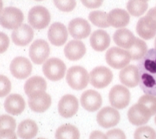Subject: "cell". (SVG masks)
<instances>
[{
    "label": "cell",
    "mask_w": 156,
    "mask_h": 139,
    "mask_svg": "<svg viewBox=\"0 0 156 139\" xmlns=\"http://www.w3.org/2000/svg\"><path fill=\"white\" fill-rule=\"evenodd\" d=\"M79 108L78 100L75 96L66 94L62 97L58 102V110L63 118H71L76 114Z\"/></svg>",
    "instance_id": "5bb4252c"
},
{
    "label": "cell",
    "mask_w": 156,
    "mask_h": 139,
    "mask_svg": "<svg viewBox=\"0 0 156 139\" xmlns=\"http://www.w3.org/2000/svg\"><path fill=\"white\" fill-rule=\"evenodd\" d=\"M16 129V120L10 115H0V130H3Z\"/></svg>",
    "instance_id": "e575fe53"
},
{
    "label": "cell",
    "mask_w": 156,
    "mask_h": 139,
    "mask_svg": "<svg viewBox=\"0 0 156 139\" xmlns=\"http://www.w3.org/2000/svg\"><path fill=\"white\" fill-rule=\"evenodd\" d=\"M134 139H156V131L151 126H140L135 130Z\"/></svg>",
    "instance_id": "1f68e13d"
},
{
    "label": "cell",
    "mask_w": 156,
    "mask_h": 139,
    "mask_svg": "<svg viewBox=\"0 0 156 139\" xmlns=\"http://www.w3.org/2000/svg\"><path fill=\"white\" fill-rule=\"evenodd\" d=\"M141 1H144V2H147V1H148V0H141Z\"/></svg>",
    "instance_id": "f6af8a7d"
},
{
    "label": "cell",
    "mask_w": 156,
    "mask_h": 139,
    "mask_svg": "<svg viewBox=\"0 0 156 139\" xmlns=\"http://www.w3.org/2000/svg\"><path fill=\"white\" fill-rule=\"evenodd\" d=\"M2 6H3V3H2V0H0V13L2 10Z\"/></svg>",
    "instance_id": "b9f144b4"
},
{
    "label": "cell",
    "mask_w": 156,
    "mask_h": 139,
    "mask_svg": "<svg viewBox=\"0 0 156 139\" xmlns=\"http://www.w3.org/2000/svg\"><path fill=\"white\" fill-rule=\"evenodd\" d=\"M28 21L33 29H44L51 22V14L47 8L42 6H33L29 12Z\"/></svg>",
    "instance_id": "8992f818"
},
{
    "label": "cell",
    "mask_w": 156,
    "mask_h": 139,
    "mask_svg": "<svg viewBox=\"0 0 156 139\" xmlns=\"http://www.w3.org/2000/svg\"><path fill=\"white\" fill-rule=\"evenodd\" d=\"M37 139H46V138H44V137H39V138Z\"/></svg>",
    "instance_id": "ee69618b"
},
{
    "label": "cell",
    "mask_w": 156,
    "mask_h": 139,
    "mask_svg": "<svg viewBox=\"0 0 156 139\" xmlns=\"http://www.w3.org/2000/svg\"><path fill=\"white\" fill-rule=\"evenodd\" d=\"M154 47H155L156 48V38H155V40H154Z\"/></svg>",
    "instance_id": "7bdbcfd3"
},
{
    "label": "cell",
    "mask_w": 156,
    "mask_h": 139,
    "mask_svg": "<svg viewBox=\"0 0 156 139\" xmlns=\"http://www.w3.org/2000/svg\"><path fill=\"white\" fill-rule=\"evenodd\" d=\"M82 4L88 9H95L102 6L103 0H80Z\"/></svg>",
    "instance_id": "f35d334b"
},
{
    "label": "cell",
    "mask_w": 156,
    "mask_h": 139,
    "mask_svg": "<svg viewBox=\"0 0 156 139\" xmlns=\"http://www.w3.org/2000/svg\"><path fill=\"white\" fill-rule=\"evenodd\" d=\"M140 87L145 94L156 96V48L148 50L137 64Z\"/></svg>",
    "instance_id": "6da1fadb"
},
{
    "label": "cell",
    "mask_w": 156,
    "mask_h": 139,
    "mask_svg": "<svg viewBox=\"0 0 156 139\" xmlns=\"http://www.w3.org/2000/svg\"><path fill=\"white\" fill-rule=\"evenodd\" d=\"M110 25L114 28H123L129 23L130 16L126 10L122 9H114L107 15Z\"/></svg>",
    "instance_id": "cb8c5ba5"
},
{
    "label": "cell",
    "mask_w": 156,
    "mask_h": 139,
    "mask_svg": "<svg viewBox=\"0 0 156 139\" xmlns=\"http://www.w3.org/2000/svg\"><path fill=\"white\" fill-rule=\"evenodd\" d=\"M47 82L40 76H33L26 81L24 86L25 93L28 97L39 92L46 91Z\"/></svg>",
    "instance_id": "4316f807"
},
{
    "label": "cell",
    "mask_w": 156,
    "mask_h": 139,
    "mask_svg": "<svg viewBox=\"0 0 156 139\" xmlns=\"http://www.w3.org/2000/svg\"><path fill=\"white\" fill-rule=\"evenodd\" d=\"M108 139H126V134L120 129H113L107 133Z\"/></svg>",
    "instance_id": "8d00e7d4"
},
{
    "label": "cell",
    "mask_w": 156,
    "mask_h": 139,
    "mask_svg": "<svg viewBox=\"0 0 156 139\" xmlns=\"http://www.w3.org/2000/svg\"><path fill=\"white\" fill-rule=\"evenodd\" d=\"M128 51L129 52L133 60H140L147 52V46L144 40L136 37L135 42Z\"/></svg>",
    "instance_id": "f1b7e54d"
},
{
    "label": "cell",
    "mask_w": 156,
    "mask_h": 139,
    "mask_svg": "<svg viewBox=\"0 0 156 139\" xmlns=\"http://www.w3.org/2000/svg\"><path fill=\"white\" fill-rule=\"evenodd\" d=\"M24 13L18 8L8 6L0 13V25L7 29H16L22 25Z\"/></svg>",
    "instance_id": "3957f363"
},
{
    "label": "cell",
    "mask_w": 156,
    "mask_h": 139,
    "mask_svg": "<svg viewBox=\"0 0 156 139\" xmlns=\"http://www.w3.org/2000/svg\"><path fill=\"white\" fill-rule=\"evenodd\" d=\"M126 8L131 15L134 17H140L147 11L148 8V4L147 3V2H144L141 0H129Z\"/></svg>",
    "instance_id": "f546056e"
},
{
    "label": "cell",
    "mask_w": 156,
    "mask_h": 139,
    "mask_svg": "<svg viewBox=\"0 0 156 139\" xmlns=\"http://www.w3.org/2000/svg\"><path fill=\"white\" fill-rule=\"evenodd\" d=\"M48 40L51 44L57 47L62 46L68 39V31L66 27L60 22L53 23L48 32Z\"/></svg>",
    "instance_id": "e0dca14e"
},
{
    "label": "cell",
    "mask_w": 156,
    "mask_h": 139,
    "mask_svg": "<svg viewBox=\"0 0 156 139\" xmlns=\"http://www.w3.org/2000/svg\"><path fill=\"white\" fill-rule=\"evenodd\" d=\"M36 1H43V0H36Z\"/></svg>",
    "instance_id": "7dc6e473"
},
{
    "label": "cell",
    "mask_w": 156,
    "mask_h": 139,
    "mask_svg": "<svg viewBox=\"0 0 156 139\" xmlns=\"http://www.w3.org/2000/svg\"><path fill=\"white\" fill-rule=\"evenodd\" d=\"M4 108L8 114L18 115L25 108V101L19 94H10L6 97L4 102Z\"/></svg>",
    "instance_id": "ffe728a7"
},
{
    "label": "cell",
    "mask_w": 156,
    "mask_h": 139,
    "mask_svg": "<svg viewBox=\"0 0 156 139\" xmlns=\"http://www.w3.org/2000/svg\"><path fill=\"white\" fill-rule=\"evenodd\" d=\"M136 32L141 38L151 40L156 35V20L149 13L141 17L136 24Z\"/></svg>",
    "instance_id": "4fadbf2b"
},
{
    "label": "cell",
    "mask_w": 156,
    "mask_h": 139,
    "mask_svg": "<svg viewBox=\"0 0 156 139\" xmlns=\"http://www.w3.org/2000/svg\"><path fill=\"white\" fill-rule=\"evenodd\" d=\"M90 44L96 52H103L111 44L110 35L105 30L98 29L92 32L90 37Z\"/></svg>",
    "instance_id": "603a6c76"
},
{
    "label": "cell",
    "mask_w": 156,
    "mask_h": 139,
    "mask_svg": "<svg viewBox=\"0 0 156 139\" xmlns=\"http://www.w3.org/2000/svg\"><path fill=\"white\" fill-rule=\"evenodd\" d=\"M54 3L59 10L62 12H71L76 7V0H54Z\"/></svg>",
    "instance_id": "836d02e7"
},
{
    "label": "cell",
    "mask_w": 156,
    "mask_h": 139,
    "mask_svg": "<svg viewBox=\"0 0 156 139\" xmlns=\"http://www.w3.org/2000/svg\"><path fill=\"white\" fill-rule=\"evenodd\" d=\"M0 139H17V134L12 130H0Z\"/></svg>",
    "instance_id": "ab89813d"
},
{
    "label": "cell",
    "mask_w": 156,
    "mask_h": 139,
    "mask_svg": "<svg viewBox=\"0 0 156 139\" xmlns=\"http://www.w3.org/2000/svg\"><path fill=\"white\" fill-rule=\"evenodd\" d=\"M11 75L17 79H25L29 77L33 71V66L29 59L25 57H16L10 65Z\"/></svg>",
    "instance_id": "8fae6325"
},
{
    "label": "cell",
    "mask_w": 156,
    "mask_h": 139,
    "mask_svg": "<svg viewBox=\"0 0 156 139\" xmlns=\"http://www.w3.org/2000/svg\"><path fill=\"white\" fill-rule=\"evenodd\" d=\"M90 83L95 89H104L113 80V73L106 67H97L90 72Z\"/></svg>",
    "instance_id": "ba28073f"
},
{
    "label": "cell",
    "mask_w": 156,
    "mask_h": 139,
    "mask_svg": "<svg viewBox=\"0 0 156 139\" xmlns=\"http://www.w3.org/2000/svg\"><path fill=\"white\" fill-rule=\"evenodd\" d=\"M50 55V47L46 40H35L29 48V57L33 63L40 65L48 59Z\"/></svg>",
    "instance_id": "9c48e42d"
},
{
    "label": "cell",
    "mask_w": 156,
    "mask_h": 139,
    "mask_svg": "<svg viewBox=\"0 0 156 139\" xmlns=\"http://www.w3.org/2000/svg\"><path fill=\"white\" fill-rule=\"evenodd\" d=\"M10 45V39L6 33L0 32V54L6 52Z\"/></svg>",
    "instance_id": "74e56055"
},
{
    "label": "cell",
    "mask_w": 156,
    "mask_h": 139,
    "mask_svg": "<svg viewBox=\"0 0 156 139\" xmlns=\"http://www.w3.org/2000/svg\"><path fill=\"white\" fill-rule=\"evenodd\" d=\"M119 79L122 84L127 87L133 88L139 85V71L137 67L129 65L123 68L119 73Z\"/></svg>",
    "instance_id": "44dd1931"
},
{
    "label": "cell",
    "mask_w": 156,
    "mask_h": 139,
    "mask_svg": "<svg viewBox=\"0 0 156 139\" xmlns=\"http://www.w3.org/2000/svg\"><path fill=\"white\" fill-rule=\"evenodd\" d=\"M89 139H108L107 134H103L99 130H95L91 133L89 136Z\"/></svg>",
    "instance_id": "60d3db41"
},
{
    "label": "cell",
    "mask_w": 156,
    "mask_h": 139,
    "mask_svg": "<svg viewBox=\"0 0 156 139\" xmlns=\"http://www.w3.org/2000/svg\"><path fill=\"white\" fill-rule=\"evenodd\" d=\"M138 103L146 106L151 111L152 115L156 114V96L147 95V94L142 96L140 97Z\"/></svg>",
    "instance_id": "d6a6232c"
},
{
    "label": "cell",
    "mask_w": 156,
    "mask_h": 139,
    "mask_svg": "<svg viewBox=\"0 0 156 139\" xmlns=\"http://www.w3.org/2000/svg\"><path fill=\"white\" fill-rule=\"evenodd\" d=\"M88 19L93 25L99 28H108L110 26L107 14L104 11L95 10L91 12L88 15Z\"/></svg>",
    "instance_id": "4dcf8cb0"
},
{
    "label": "cell",
    "mask_w": 156,
    "mask_h": 139,
    "mask_svg": "<svg viewBox=\"0 0 156 139\" xmlns=\"http://www.w3.org/2000/svg\"><path fill=\"white\" fill-rule=\"evenodd\" d=\"M86 53V47L80 40H71L64 48L65 56L70 61H77L82 59Z\"/></svg>",
    "instance_id": "7402d4cb"
},
{
    "label": "cell",
    "mask_w": 156,
    "mask_h": 139,
    "mask_svg": "<svg viewBox=\"0 0 156 139\" xmlns=\"http://www.w3.org/2000/svg\"><path fill=\"white\" fill-rule=\"evenodd\" d=\"M11 82L6 76L0 75V97H6L11 91Z\"/></svg>",
    "instance_id": "d590c367"
},
{
    "label": "cell",
    "mask_w": 156,
    "mask_h": 139,
    "mask_svg": "<svg viewBox=\"0 0 156 139\" xmlns=\"http://www.w3.org/2000/svg\"><path fill=\"white\" fill-rule=\"evenodd\" d=\"M55 139H80V131L72 124H64L56 130Z\"/></svg>",
    "instance_id": "83f0119b"
},
{
    "label": "cell",
    "mask_w": 156,
    "mask_h": 139,
    "mask_svg": "<svg viewBox=\"0 0 156 139\" xmlns=\"http://www.w3.org/2000/svg\"><path fill=\"white\" fill-rule=\"evenodd\" d=\"M34 36V32L30 25L27 24H22L17 29H14L11 34L12 41L17 46L28 45L33 40Z\"/></svg>",
    "instance_id": "d6986e66"
},
{
    "label": "cell",
    "mask_w": 156,
    "mask_h": 139,
    "mask_svg": "<svg viewBox=\"0 0 156 139\" xmlns=\"http://www.w3.org/2000/svg\"><path fill=\"white\" fill-rule=\"evenodd\" d=\"M97 122L103 128L114 127L120 122V113L114 108L105 107L99 111L96 117Z\"/></svg>",
    "instance_id": "7c38bea8"
},
{
    "label": "cell",
    "mask_w": 156,
    "mask_h": 139,
    "mask_svg": "<svg viewBox=\"0 0 156 139\" xmlns=\"http://www.w3.org/2000/svg\"><path fill=\"white\" fill-rule=\"evenodd\" d=\"M89 80V75L87 70L80 66H74L67 71L66 82L73 90H84L88 86Z\"/></svg>",
    "instance_id": "7a4b0ae2"
},
{
    "label": "cell",
    "mask_w": 156,
    "mask_h": 139,
    "mask_svg": "<svg viewBox=\"0 0 156 139\" xmlns=\"http://www.w3.org/2000/svg\"><path fill=\"white\" fill-rule=\"evenodd\" d=\"M113 39L117 45L129 50L135 42L136 37L129 29H120L114 32Z\"/></svg>",
    "instance_id": "d4e9b609"
},
{
    "label": "cell",
    "mask_w": 156,
    "mask_h": 139,
    "mask_svg": "<svg viewBox=\"0 0 156 139\" xmlns=\"http://www.w3.org/2000/svg\"><path fill=\"white\" fill-rule=\"evenodd\" d=\"M66 71V64L62 60L58 58L48 59L43 66L44 76L52 82H57L64 78Z\"/></svg>",
    "instance_id": "277c9868"
},
{
    "label": "cell",
    "mask_w": 156,
    "mask_h": 139,
    "mask_svg": "<svg viewBox=\"0 0 156 139\" xmlns=\"http://www.w3.org/2000/svg\"><path fill=\"white\" fill-rule=\"evenodd\" d=\"M130 99L129 90L123 86L116 85L109 93V101L114 108L124 109L129 104Z\"/></svg>",
    "instance_id": "52a82bcc"
},
{
    "label": "cell",
    "mask_w": 156,
    "mask_h": 139,
    "mask_svg": "<svg viewBox=\"0 0 156 139\" xmlns=\"http://www.w3.org/2000/svg\"><path fill=\"white\" fill-rule=\"evenodd\" d=\"M154 122H155V124H156V115H155V118H154Z\"/></svg>",
    "instance_id": "bcb514c9"
},
{
    "label": "cell",
    "mask_w": 156,
    "mask_h": 139,
    "mask_svg": "<svg viewBox=\"0 0 156 139\" xmlns=\"http://www.w3.org/2000/svg\"><path fill=\"white\" fill-rule=\"evenodd\" d=\"M80 104L82 108L90 112L99 110L103 104V99L98 92L88 90L84 92L80 97Z\"/></svg>",
    "instance_id": "ac0fdd59"
},
{
    "label": "cell",
    "mask_w": 156,
    "mask_h": 139,
    "mask_svg": "<svg viewBox=\"0 0 156 139\" xmlns=\"http://www.w3.org/2000/svg\"><path fill=\"white\" fill-rule=\"evenodd\" d=\"M28 97L29 108L35 112H44L51 105V97L45 91L39 92Z\"/></svg>",
    "instance_id": "9a60e30c"
},
{
    "label": "cell",
    "mask_w": 156,
    "mask_h": 139,
    "mask_svg": "<svg viewBox=\"0 0 156 139\" xmlns=\"http://www.w3.org/2000/svg\"><path fill=\"white\" fill-rule=\"evenodd\" d=\"M38 126L32 119H25L17 126V135L21 139H33L38 133Z\"/></svg>",
    "instance_id": "484cf974"
},
{
    "label": "cell",
    "mask_w": 156,
    "mask_h": 139,
    "mask_svg": "<svg viewBox=\"0 0 156 139\" xmlns=\"http://www.w3.org/2000/svg\"><path fill=\"white\" fill-rule=\"evenodd\" d=\"M131 59V55L129 51L118 47L110 48L106 53V61L107 64L114 69L125 68L130 63Z\"/></svg>",
    "instance_id": "5b68a950"
},
{
    "label": "cell",
    "mask_w": 156,
    "mask_h": 139,
    "mask_svg": "<svg viewBox=\"0 0 156 139\" xmlns=\"http://www.w3.org/2000/svg\"><path fill=\"white\" fill-rule=\"evenodd\" d=\"M152 116L151 111L142 104L137 103L132 106L128 112V119L133 125L143 126L147 123Z\"/></svg>",
    "instance_id": "30bf717a"
},
{
    "label": "cell",
    "mask_w": 156,
    "mask_h": 139,
    "mask_svg": "<svg viewBox=\"0 0 156 139\" xmlns=\"http://www.w3.org/2000/svg\"><path fill=\"white\" fill-rule=\"evenodd\" d=\"M68 29L72 37L76 40L87 38L91 33V25L87 20L77 17L69 23Z\"/></svg>",
    "instance_id": "2e32d148"
}]
</instances>
